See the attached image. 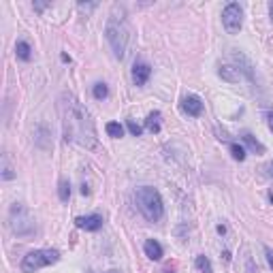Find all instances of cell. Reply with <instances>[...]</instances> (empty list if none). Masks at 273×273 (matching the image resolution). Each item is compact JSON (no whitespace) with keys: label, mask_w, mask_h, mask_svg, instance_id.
Returning a JSON list of instances; mask_svg holds the SVG:
<instances>
[{"label":"cell","mask_w":273,"mask_h":273,"mask_svg":"<svg viewBox=\"0 0 273 273\" xmlns=\"http://www.w3.org/2000/svg\"><path fill=\"white\" fill-rule=\"evenodd\" d=\"M58 111H60V118H62V132L66 141L77 143L79 148H85V150H94L99 145L92 115L87 113V109L73 94L64 92L60 96Z\"/></svg>","instance_id":"1"},{"label":"cell","mask_w":273,"mask_h":273,"mask_svg":"<svg viewBox=\"0 0 273 273\" xmlns=\"http://www.w3.org/2000/svg\"><path fill=\"white\" fill-rule=\"evenodd\" d=\"M105 34H107V41H109L111 50H113V56L122 60L126 56V47H128V38H130V28L126 24L124 19V13L120 11L118 15V9L109 15L107 19V28H105Z\"/></svg>","instance_id":"2"},{"label":"cell","mask_w":273,"mask_h":273,"mask_svg":"<svg viewBox=\"0 0 273 273\" xmlns=\"http://www.w3.org/2000/svg\"><path fill=\"white\" fill-rule=\"evenodd\" d=\"M134 203L148 222H158L164 216V203L160 192L152 186H141L134 192Z\"/></svg>","instance_id":"3"},{"label":"cell","mask_w":273,"mask_h":273,"mask_svg":"<svg viewBox=\"0 0 273 273\" xmlns=\"http://www.w3.org/2000/svg\"><path fill=\"white\" fill-rule=\"evenodd\" d=\"M9 226H11V231L17 237H28L34 233V218L26 205L22 203L11 205V209H9Z\"/></svg>","instance_id":"4"},{"label":"cell","mask_w":273,"mask_h":273,"mask_svg":"<svg viewBox=\"0 0 273 273\" xmlns=\"http://www.w3.org/2000/svg\"><path fill=\"white\" fill-rule=\"evenodd\" d=\"M60 260V252L58 250H32L28 252L22 260V271L24 273H34L43 267H50L54 262Z\"/></svg>","instance_id":"5"},{"label":"cell","mask_w":273,"mask_h":273,"mask_svg":"<svg viewBox=\"0 0 273 273\" xmlns=\"http://www.w3.org/2000/svg\"><path fill=\"white\" fill-rule=\"evenodd\" d=\"M222 24L226 28L229 34H237L241 30V24H243V11L237 3H231L224 7L222 11Z\"/></svg>","instance_id":"6"},{"label":"cell","mask_w":273,"mask_h":273,"mask_svg":"<svg viewBox=\"0 0 273 273\" xmlns=\"http://www.w3.org/2000/svg\"><path fill=\"white\" fill-rule=\"evenodd\" d=\"M75 224L79 226L81 231H87V233H94V231H101L103 229V218L99 213H90V216H79L75 220Z\"/></svg>","instance_id":"7"},{"label":"cell","mask_w":273,"mask_h":273,"mask_svg":"<svg viewBox=\"0 0 273 273\" xmlns=\"http://www.w3.org/2000/svg\"><path fill=\"white\" fill-rule=\"evenodd\" d=\"M181 109H184V113L192 115V118H199L203 113V101L197 94H188V96H184V101H181Z\"/></svg>","instance_id":"8"},{"label":"cell","mask_w":273,"mask_h":273,"mask_svg":"<svg viewBox=\"0 0 273 273\" xmlns=\"http://www.w3.org/2000/svg\"><path fill=\"white\" fill-rule=\"evenodd\" d=\"M152 75V66L148 62H134L132 66V81L134 85H145Z\"/></svg>","instance_id":"9"},{"label":"cell","mask_w":273,"mask_h":273,"mask_svg":"<svg viewBox=\"0 0 273 273\" xmlns=\"http://www.w3.org/2000/svg\"><path fill=\"white\" fill-rule=\"evenodd\" d=\"M231 58H233V62L237 64V71H239V73L246 75L250 81L254 79V71H252V62L248 60L246 56H243L241 52H233V54H231Z\"/></svg>","instance_id":"10"},{"label":"cell","mask_w":273,"mask_h":273,"mask_svg":"<svg viewBox=\"0 0 273 273\" xmlns=\"http://www.w3.org/2000/svg\"><path fill=\"white\" fill-rule=\"evenodd\" d=\"M143 250H145V256H148L150 260H160L162 254H164L162 246L156 239H148V241H145L143 243Z\"/></svg>","instance_id":"11"},{"label":"cell","mask_w":273,"mask_h":273,"mask_svg":"<svg viewBox=\"0 0 273 273\" xmlns=\"http://www.w3.org/2000/svg\"><path fill=\"white\" fill-rule=\"evenodd\" d=\"M241 141L248 145L250 152H254V154H265V145H262L252 132H241Z\"/></svg>","instance_id":"12"},{"label":"cell","mask_w":273,"mask_h":273,"mask_svg":"<svg viewBox=\"0 0 273 273\" xmlns=\"http://www.w3.org/2000/svg\"><path fill=\"white\" fill-rule=\"evenodd\" d=\"M218 75L222 77L224 81H229V83H237L239 79H241V73L237 71L235 66H229V64H224V66H220V71H218Z\"/></svg>","instance_id":"13"},{"label":"cell","mask_w":273,"mask_h":273,"mask_svg":"<svg viewBox=\"0 0 273 273\" xmlns=\"http://www.w3.org/2000/svg\"><path fill=\"white\" fill-rule=\"evenodd\" d=\"M15 56L19 58V60L28 62V60L32 58V47L28 45L26 41H17V45H15Z\"/></svg>","instance_id":"14"},{"label":"cell","mask_w":273,"mask_h":273,"mask_svg":"<svg viewBox=\"0 0 273 273\" xmlns=\"http://www.w3.org/2000/svg\"><path fill=\"white\" fill-rule=\"evenodd\" d=\"M160 111H152L148 115V120H145V128H148L150 132H160Z\"/></svg>","instance_id":"15"},{"label":"cell","mask_w":273,"mask_h":273,"mask_svg":"<svg viewBox=\"0 0 273 273\" xmlns=\"http://www.w3.org/2000/svg\"><path fill=\"white\" fill-rule=\"evenodd\" d=\"M58 197H60L62 203H68V199H71V184H68V179H60V184H58Z\"/></svg>","instance_id":"16"},{"label":"cell","mask_w":273,"mask_h":273,"mask_svg":"<svg viewBox=\"0 0 273 273\" xmlns=\"http://www.w3.org/2000/svg\"><path fill=\"white\" fill-rule=\"evenodd\" d=\"M92 94H94V99H96V101H105L107 96H109V87H107V83L99 81V83H94Z\"/></svg>","instance_id":"17"},{"label":"cell","mask_w":273,"mask_h":273,"mask_svg":"<svg viewBox=\"0 0 273 273\" xmlns=\"http://www.w3.org/2000/svg\"><path fill=\"white\" fill-rule=\"evenodd\" d=\"M194 265H197V269L201 273H213V267H211V260L207 256H197V260H194Z\"/></svg>","instance_id":"18"},{"label":"cell","mask_w":273,"mask_h":273,"mask_svg":"<svg viewBox=\"0 0 273 273\" xmlns=\"http://www.w3.org/2000/svg\"><path fill=\"white\" fill-rule=\"evenodd\" d=\"M105 130H107V134H109V136H113V139L124 136V128H122V124H118V122H109L105 126Z\"/></svg>","instance_id":"19"},{"label":"cell","mask_w":273,"mask_h":273,"mask_svg":"<svg viewBox=\"0 0 273 273\" xmlns=\"http://www.w3.org/2000/svg\"><path fill=\"white\" fill-rule=\"evenodd\" d=\"M231 154H233V158L239 160V162L246 160V148L239 143H231Z\"/></svg>","instance_id":"20"},{"label":"cell","mask_w":273,"mask_h":273,"mask_svg":"<svg viewBox=\"0 0 273 273\" xmlns=\"http://www.w3.org/2000/svg\"><path fill=\"white\" fill-rule=\"evenodd\" d=\"M15 177V173H13V169H11V164H9V158H7V154L3 156V179H13Z\"/></svg>","instance_id":"21"},{"label":"cell","mask_w":273,"mask_h":273,"mask_svg":"<svg viewBox=\"0 0 273 273\" xmlns=\"http://www.w3.org/2000/svg\"><path fill=\"white\" fill-rule=\"evenodd\" d=\"M128 130H130L132 136H141V132H143L141 126H139V124H134L132 120H128Z\"/></svg>","instance_id":"22"},{"label":"cell","mask_w":273,"mask_h":273,"mask_svg":"<svg viewBox=\"0 0 273 273\" xmlns=\"http://www.w3.org/2000/svg\"><path fill=\"white\" fill-rule=\"evenodd\" d=\"M262 173H265L267 177H273V160H271V162H267L265 167H262Z\"/></svg>","instance_id":"23"},{"label":"cell","mask_w":273,"mask_h":273,"mask_svg":"<svg viewBox=\"0 0 273 273\" xmlns=\"http://www.w3.org/2000/svg\"><path fill=\"white\" fill-rule=\"evenodd\" d=\"M265 256H267V262H269V267L273 269V252H271V248H265Z\"/></svg>","instance_id":"24"},{"label":"cell","mask_w":273,"mask_h":273,"mask_svg":"<svg viewBox=\"0 0 273 273\" xmlns=\"http://www.w3.org/2000/svg\"><path fill=\"white\" fill-rule=\"evenodd\" d=\"M47 7H50V5H47V3H34V9H36L38 13H41V11H45Z\"/></svg>","instance_id":"25"},{"label":"cell","mask_w":273,"mask_h":273,"mask_svg":"<svg viewBox=\"0 0 273 273\" xmlns=\"http://www.w3.org/2000/svg\"><path fill=\"white\" fill-rule=\"evenodd\" d=\"M267 124H269V130L273 132V111L267 113Z\"/></svg>","instance_id":"26"},{"label":"cell","mask_w":273,"mask_h":273,"mask_svg":"<svg viewBox=\"0 0 273 273\" xmlns=\"http://www.w3.org/2000/svg\"><path fill=\"white\" fill-rule=\"evenodd\" d=\"M96 5H83V3H79V9H83V11H85V9H94Z\"/></svg>","instance_id":"27"},{"label":"cell","mask_w":273,"mask_h":273,"mask_svg":"<svg viewBox=\"0 0 273 273\" xmlns=\"http://www.w3.org/2000/svg\"><path fill=\"white\" fill-rule=\"evenodd\" d=\"M269 15H271V22H273V3L269 5Z\"/></svg>","instance_id":"28"},{"label":"cell","mask_w":273,"mask_h":273,"mask_svg":"<svg viewBox=\"0 0 273 273\" xmlns=\"http://www.w3.org/2000/svg\"><path fill=\"white\" fill-rule=\"evenodd\" d=\"M269 201H271V205H273V192H269Z\"/></svg>","instance_id":"29"},{"label":"cell","mask_w":273,"mask_h":273,"mask_svg":"<svg viewBox=\"0 0 273 273\" xmlns=\"http://www.w3.org/2000/svg\"><path fill=\"white\" fill-rule=\"evenodd\" d=\"M109 273H115V271H109Z\"/></svg>","instance_id":"30"}]
</instances>
